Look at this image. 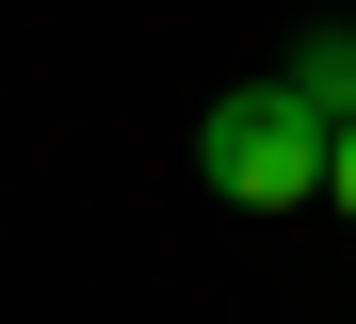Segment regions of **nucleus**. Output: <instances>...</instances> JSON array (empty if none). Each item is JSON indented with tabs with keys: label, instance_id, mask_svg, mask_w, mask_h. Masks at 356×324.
Instances as JSON below:
<instances>
[{
	"label": "nucleus",
	"instance_id": "obj_1",
	"mask_svg": "<svg viewBox=\"0 0 356 324\" xmlns=\"http://www.w3.org/2000/svg\"><path fill=\"white\" fill-rule=\"evenodd\" d=\"M195 178L227 194V211H308V194H324V114L291 98V82L211 98V114H195Z\"/></svg>",
	"mask_w": 356,
	"mask_h": 324
},
{
	"label": "nucleus",
	"instance_id": "obj_2",
	"mask_svg": "<svg viewBox=\"0 0 356 324\" xmlns=\"http://www.w3.org/2000/svg\"><path fill=\"white\" fill-rule=\"evenodd\" d=\"M275 82H291V98H308V114L340 130V114H356V33H308V49L275 65Z\"/></svg>",
	"mask_w": 356,
	"mask_h": 324
},
{
	"label": "nucleus",
	"instance_id": "obj_3",
	"mask_svg": "<svg viewBox=\"0 0 356 324\" xmlns=\"http://www.w3.org/2000/svg\"><path fill=\"white\" fill-rule=\"evenodd\" d=\"M324 211H340V227H356V114H340V130H324Z\"/></svg>",
	"mask_w": 356,
	"mask_h": 324
}]
</instances>
